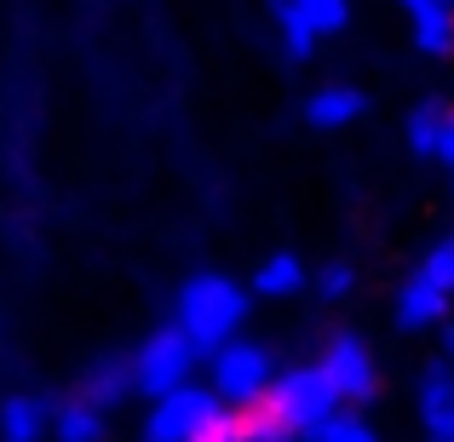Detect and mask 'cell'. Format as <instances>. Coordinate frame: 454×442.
Returning a JSON list of instances; mask_svg holds the SVG:
<instances>
[{
	"label": "cell",
	"mask_w": 454,
	"mask_h": 442,
	"mask_svg": "<svg viewBox=\"0 0 454 442\" xmlns=\"http://www.w3.org/2000/svg\"><path fill=\"white\" fill-rule=\"evenodd\" d=\"M247 310H254V293L236 276H219V270H201L184 288L173 293V328L196 345V356H213L224 339L247 328Z\"/></svg>",
	"instance_id": "cell-1"
},
{
	"label": "cell",
	"mask_w": 454,
	"mask_h": 442,
	"mask_svg": "<svg viewBox=\"0 0 454 442\" xmlns=\"http://www.w3.org/2000/svg\"><path fill=\"white\" fill-rule=\"evenodd\" d=\"M207 362V391L224 402L231 414L242 408H259V402L270 397V385H277V356H270L265 339H247V333H236V339H224L213 356H201Z\"/></svg>",
	"instance_id": "cell-2"
},
{
	"label": "cell",
	"mask_w": 454,
	"mask_h": 442,
	"mask_svg": "<svg viewBox=\"0 0 454 442\" xmlns=\"http://www.w3.org/2000/svg\"><path fill=\"white\" fill-rule=\"evenodd\" d=\"M265 408L277 414L282 425H288L294 442H317V431L333 420V414H340V397L328 391V379H322L317 368L300 362V368H282V374H277Z\"/></svg>",
	"instance_id": "cell-3"
},
{
	"label": "cell",
	"mask_w": 454,
	"mask_h": 442,
	"mask_svg": "<svg viewBox=\"0 0 454 442\" xmlns=\"http://www.w3.org/2000/svg\"><path fill=\"white\" fill-rule=\"evenodd\" d=\"M310 368L328 379V391L340 397V408H351V414L368 408V402L380 397V362H374V351H368V339H363L356 328L328 333Z\"/></svg>",
	"instance_id": "cell-4"
},
{
	"label": "cell",
	"mask_w": 454,
	"mask_h": 442,
	"mask_svg": "<svg viewBox=\"0 0 454 442\" xmlns=\"http://www.w3.org/2000/svg\"><path fill=\"white\" fill-rule=\"evenodd\" d=\"M224 420H231V408L207 385H178L173 397L150 402L145 442H213L224 431Z\"/></svg>",
	"instance_id": "cell-5"
},
{
	"label": "cell",
	"mask_w": 454,
	"mask_h": 442,
	"mask_svg": "<svg viewBox=\"0 0 454 442\" xmlns=\"http://www.w3.org/2000/svg\"><path fill=\"white\" fill-rule=\"evenodd\" d=\"M127 368H133V391H138V397L161 402V397H173L178 385H196L201 356H196V345L167 322V328H155L150 339L127 356Z\"/></svg>",
	"instance_id": "cell-6"
},
{
	"label": "cell",
	"mask_w": 454,
	"mask_h": 442,
	"mask_svg": "<svg viewBox=\"0 0 454 442\" xmlns=\"http://www.w3.org/2000/svg\"><path fill=\"white\" fill-rule=\"evenodd\" d=\"M414 420L426 442H454V368L443 356H432L414 374Z\"/></svg>",
	"instance_id": "cell-7"
},
{
	"label": "cell",
	"mask_w": 454,
	"mask_h": 442,
	"mask_svg": "<svg viewBox=\"0 0 454 442\" xmlns=\"http://www.w3.org/2000/svg\"><path fill=\"white\" fill-rule=\"evenodd\" d=\"M449 310H454V305L437 293V282L426 276L420 265H414L409 276L397 282V293H391V322H397L403 333H432V328H443Z\"/></svg>",
	"instance_id": "cell-8"
},
{
	"label": "cell",
	"mask_w": 454,
	"mask_h": 442,
	"mask_svg": "<svg viewBox=\"0 0 454 442\" xmlns=\"http://www.w3.org/2000/svg\"><path fill=\"white\" fill-rule=\"evenodd\" d=\"M426 58H454V0H397Z\"/></svg>",
	"instance_id": "cell-9"
},
{
	"label": "cell",
	"mask_w": 454,
	"mask_h": 442,
	"mask_svg": "<svg viewBox=\"0 0 454 442\" xmlns=\"http://www.w3.org/2000/svg\"><path fill=\"white\" fill-rule=\"evenodd\" d=\"M52 408L41 391H12L0 402V442H46L52 437Z\"/></svg>",
	"instance_id": "cell-10"
},
{
	"label": "cell",
	"mask_w": 454,
	"mask_h": 442,
	"mask_svg": "<svg viewBox=\"0 0 454 442\" xmlns=\"http://www.w3.org/2000/svg\"><path fill=\"white\" fill-rule=\"evenodd\" d=\"M300 115L317 127V133H340V127H351V121L368 115V92H356V87H317L300 104Z\"/></svg>",
	"instance_id": "cell-11"
},
{
	"label": "cell",
	"mask_w": 454,
	"mask_h": 442,
	"mask_svg": "<svg viewBox=\"0 0 454 442\" xmlns=\"http://www.w3.org/2000/svg\"><path fill=\"white\" fill-rule=\"evenodd\" d=\"M133 397V368H127V356H98V362L81 374V402L98 414L121 408V402Z\"/></svg>",
	"instance_id": "cell-12"
},
{
	"label": "cell",
	"mask_w": 454,
	"mask_h": 442,
	"mask_svg": "<svg viewBox=\"0 0 454 442\" xmlns=\"http://www.w3.org/2000/svg\"><path fill=\"white\" fill-rule=\"evenodd\" d=\"M305 265H300V253H270L265 265L254 270V282H247V293H259V299H294V293H305Z\"/></svg>",
	"instance_id": "cell-13"
},
{
	"label": "cell",
	"mask_w": 454,
	"mask_h": 442,
	"mask_svg": "<svg viewBox=\"0 0 454 442\" xmlns=\"http://www.w3.org/2000/svg\"><path fill=\"white\" fill-rule=\"evenodd\" d=\"M443 115L449 104L443 98H420L409 110V121H403V144H409L420 161H437V138H443Z\"/></svg>",
	"instance_id": "cell-14"
},
{
	"label": "cell",
	"mask_w": 454,
	"mask_h": 442,
	"mask_svg": "<svg viewBox=\"0 0 454 442\" xmlns=\"http://www.w3.org/2000/svg\"><path fill=\"white\" fill-rule=\"evenodd\" d=\"M52 442H104V414L87 408L81 397L52 408Z\"/></svg>",
	"instance_id": "cell-15"
},
{
	"label": "cell",
	"mask_w": 454,
	"mask_h": 442,
	"mask_svg": "<svg viewBox=\"0 0 454 442\" xmlns=\"http://www.w3.org/2000/svg\"><path fill=\"white\" fill-rule=\"evenodd\" d=\"M219 437H224V442H294V437H288V425H282L277 414L265 408V402H259V408H242V414H231Z\"/></svg>",
	"instance_id": "cell-16"
},
{
	"label": "cell",
	"mask_w": 454,
	"mask_h": 442,
	"mask_svg": "<svg viewBox=\"0 0 454 442\" xmlns=\"http://www.w3.org/2000/svg\"><path fill=\"white\" fill-rule=\"evenodd\" d=\"M270 29H277V41H282V52L294 58V64H305L310 52H317V35H310V23L300 18V12L288 6V0H270Z\"/></svg>",
	"instance_id": "cell-17"
},
{
	"label": "cell",
	"mask_w": 454,
	"mask_h": 442,
	"mask_svg": "<svg viewBox=\"0 0 454 442\" xmlns=\"http://www.w3.org/2000/svg\"><path fill=\"white\" fill-rule=\"evenodd\" d=\"M288 6L310 23L317 41H328V35H340L345 23H351V0H288Z\"/></svg>",
	"instance_id": "cell-18"
},
{
	"label": "cell",
	"mask_w": 454,
	"mask_h": 442,
	"mask_svg": "<svg viewBox=\"0 0 454 442\" xmlns=\"http://www.w3.org/2000/svg\"><path fill=\"white\" fill-rule=\"evenodd\" d=\"M310 293L322 299V305H340V299L356 293V265H345V259H328V265L310 276Z\"/></svg>",
	"instance_id": "cell-19"
},
{
	"label": "cell",
	"mask_w": 454,
	"mask_h": 442,
	"mask_svg": "<svg viewBox=\"0 0 454 442\" xmlns=\"http://www.w3.org/2000/svg\"><path fill=\"white\" fill-rule=\"evenodd\" d=\"M420 270L437 282V293L454 305V230H443L432 247H426V259H420Z\"/></svg>",
	"instance_id": "cell-20"
},
{
	"label": "cell",
	"mask_w": 454,
	"mask_h": 442,
	"mask_svg": "<svg viewBox=\"0 0 454 442\" xmlns=\"http://www.w3.org/2000/svg\"><path fill=\"white\" fill-rule=\"evenodd\" d=\"M317 442H380V431L363 420V414H351V408H340L328 425L317 431Z\"/></svg>",
	"instance_id": "cell-21"
},
{
	"label": "cell",
	"mask_w": 454,
	"mask_h": 442,
	"mask_svg": "<svg viewBox=\"0 0 454 442\" xmlns=\"http://www.w3.org/2000/svg\"><path fill=\"white\" fill-rule=\"evenodd\" d=\"M437 161L454 173V104H449V115H443V138H437Z\"/></svg>",
	"instance_id": "cell-22"
},
{
	"label": "cell",
	"mask_w": 454,
	"mask_h": 442,
	"mask_svg": "<svg viewBox=\"0 0 454 442\" xmlns=\"http://www.w3.org/2000/svg\"><path fill=\"white\" fill-rule=\"evenodd\" d=\"M437 356H443V362L454 368V316L443 322V328H437Z\"/></svg>",
	"instance_id": "cell-23"
},
{
	"label": "cell",
	"mask_w": 454,
	"mask_h": 442,
	"mask_svg": "<svg viewBox=\"0 0 454 442\" xmlns=\"http://www.w3.org/2000/svg\"><path fill=\"white\" fill-rule=\"evenodd\" d=\"M213 442H224V437H213Z\"/></svg>",
	"instance_id": "cell-24"
}]
</instances>
